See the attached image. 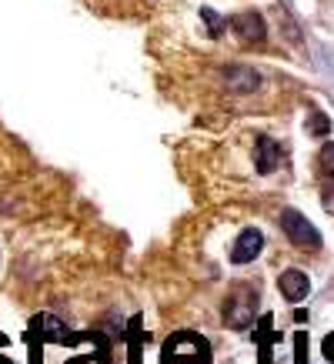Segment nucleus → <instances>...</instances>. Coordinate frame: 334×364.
Segmentation results:
<instances>
[{
	"label": "nucleus",
	"mask_w": 334,
	"mask_h": 364,
	"mask_svg": "<svg viewBox=\"0 0 334 364\" xmlns=\"http://www.w3.org/2000/svg\"><path fill=\"white\" fill-rule=\"evenodd\" d=\"M281 228H284V234L291 237V244H298V247H308V251H318V247H321L318 228H314L301 210H284V214H281Z\"/></svg>",
	"instance_id": "obj_2"
},
{
	"label": "nucleus",
	"mask_w": 334,
	"mask_h": 364,
	"mask_svg": "<svg viewBox=\"0 0 334 364\" xmlns=\"http://www.w3.org/2000/svg\"><path fill=\"white\" fill-rule=\"evenodd\" d=\"M328 131H331V124H328V117L314 111L311 117H308V134H314V137H324Z\"/></svg>",
	"instance_id": "obj_8"
},
{
	"label": "nucleus",
	"mask_w": 334,
	"mask_h": 364,
	"mask_svg": "<svg viewBox=\"0 0 334 364\" xmlns=\"http://www.w3.org/2000/svg\"><path fill=\"white\" fill-rule=\"evenodd\" d=\"M324 208H328V210L334 214V188H331V191H324Z\"/></svg>",
	"instance_id": "obj_11"
},
{
	"label": "nucleus",
	"mask_w": 334,
	"mask_h": 364,
	"mask_svg": "<svg viewBox=\"0 0 334 364\" xmlns=\"http://www.w3.org/2000/svg\"><path fill=\"white\" fill-rule=\"evenodd\" d=\"M261 247H264V234L257 231V228H244L231 247V261L234 264H251L257 254H261Z\"/></svg>",
	"instance_id": "obj_3"
},
{
	"label": "nucleus",
	"mask_w": 334,
	"mask_h": 364,
	"mask_svg": "<svg viewBox=\"0 0 334 364\" xmlns=\"http://www.w3.org/2000/svg\"><path fill=\"white\" fill-rule=\"evenodd\" d=\"M321 167H324V174L334 177V144H324V151H321Z\"/></svg>",
	"instance_id": "obj_10"
},
{
	"label": "nucleus",
	"mask_w": 334,
	"mask_h": 364,
	"mask_svg": "<svg viewBox=\"0 0 334 364\" xmlns=\"http://www.w3.org/2000/svg\"><path fill=\"white\" fill-rule=\"evenodd\" d=\"M278 164H281V147L271 141V137H257V144H254V167L261 171V174H271Z\"/></svg>",
	"instance_id": "obj_6"
},
{
	"label": "nucleus",
	"mask_w": 334,
	"mask_h": 364,
	"mask_svg": "<svg viewBox=\"0 0 334 364\" xmlns=\"http://www.w3.org/2000/svg\"><path fill=\"white\" fill-rule=\"evenodd\" d=\"M231 27H234V33H237L241 41H247V44H261V41L267 37L264 21H261V14H254V11L237 14V17L231 21Z\"/></svg>",
	"instance_id": "obj_5"
},
{
	"label": "nucleus",
	"mask_w": 334,
	"mask_h": 364,
	"mask_svg": "<svg viewBox=\"0 0 334 364\" xmlns=\"http://www.w3.org/2000/svg\"><path fill=\"white\" fill-rule=\"evenodd\" d=\"M227 84L234 90H254L257 87V74L254 70H247V67H231L227 70Z\"/></svg>",
	"instance_id": "obj_7"
},
{
	"label": "nucleus",
	"mask_w": 334,
	"mask_h": 364,
	"mask_svg": "<svg viewBox=\"0 0 334 364\" xmlns=\"http://www.w3.org/2000/svg\"><path fill=\"white\" fill-rule=\"evenodd\" d=\"M254 311H257V294L254 291H247V287H237L231 298L224 301V321H227V328H234V331L251 328Z\"/></svg>",
	"instance_id": "obj_1"
},
{
	"label": "nucleus",
	"mask_w": 334,
	"mask_h": 364,
	"mask_svg": "<svg viewBox=\"0 0 334 364\" xmlns=\"http://www.w3.org/2000/svg\"><path fill=\"white\" fill-rule=\"evenodd\" d=\"M278 287H281V294H284V301H291V304H301V301L311 294V281H308V274L298 271V267H288V271L278 277Z\"/></svg>",
	"instance_id": "obj_4"
},
{
	"label": "nucleus",
	"mask_w": 334,
	"mask_h": 364,
	"mask_svg": "<svg viewBox=\"0 0 334 364\" xmlns=\"http://www.w3.org/2000/svg\"><path fill=\"white\" fill-rule=\"evenodd\" d=\"M200 17L208 21V31H211V37H221V33H224V27H227V23H224V17H217V14H214V11H208V7L200 11Z\"/></svg>",
	"instance_id": "obj_9"
}]
</instances>
